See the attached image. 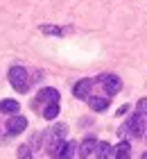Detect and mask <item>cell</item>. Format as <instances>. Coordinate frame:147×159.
I'll return each instance as SVG.
<instances>
[{"mask_svg":"<svg viewBox=\"0 0 147 159\" xmlns=\"http://www.w3.org/2000/svg\"><path fill=\"white\" fill-rule=\"evenodd\" d=\"M95 148H97V141L93 139V136H88V139L82 141V146H79V157H95Z\"/></svg>","mask_w":147,"mask_h":159,"instance_id":"7","label":"cell"},{"mask_svg":"<svg viewBox=\"0 0 147 159\" xmlns=\"http://www.w3.org/2000/svg\"><path fill=\"white\" fill-rule=\"evenodd\" d=\"M91 86H93V80H79V82L72 86V96L79 98V100L88 98V91H91Z\"/></svg>","mask_w":147,"mask_h":159,"instance_id":"6","label":"cell"},{"mask_svg":"<svg viewBox=\"0 0 147 159\" xmlns=\"http://www.w3.org/2000/svg\"><path fill=\"white\" fill-rule=\"evenodd\" d=\"M97 80L102 82V86H104L106 93H118L122 89V82H120V77H118V75H102Z\"/></svg>","mask_w":147,"mask_h":159,"instance_id":"5","label":"cell"},{"mask_svg":"<svg viewBox=\"0 0 147 159\" xmlns=\"http://www.w3.org/2000/svg\"><path fill=\"white\" fill-rule=\"evenodd\" d=\"M39 100L41 102H59V91L48 86V89H41L39 91Z\"/></svg>","mask_w":147,"mask_h":159,"instance_id":"10","label":"cell"},{"mask_svg":"<svg viewBox=\"0 0 147 159\" xmlns=\"http://www.w3.org/2000/svg\"><path fill=\"white\" fill-rule=\"evenodd\" d=\"M25 129H27V118H25V116H18V114H14V116L7 118V132H9L11 136L25 132Z\"/></svg>","mask_w":147,"mask_h":159,"instance_id":"3","label":"cell"},{"mask_svg":"<svg viewBox=\"0 0 147 159\" xmlns=\"http://www.w3.org/2000/svg\"><path fill=\"white\" fill-rule=\"evenodd\" d=\"M16 155L18 157H32V148H29V146H20Z\"/></svg>","mask_w":147,"mask_h":159,"instance_id":"15","label":"cell"},{"mask_svg":"<svg viewBox=\"0 0 147 159\" xmlns=\"http://www.w3.org/2000/svg\"><path fill=\"white\" fill-rule=\"evenodd\" d=\"M0 111L7 114V116H9V114H18L20 105L16 102V100H2V102H0Z\"/></svg>","mask_w":147,"mask_h":159,"instance_id":"12","label":"cell"},{"mask_svg":"<svg viewBox=\"0 0 147 159\" xmlns=\"http://www.w3.org/2000/svg\"><path fill=\"white\" fill-rule=\"evenodd\" d=\"M118 134H120V136L131 134L134 139H141V136L145 134V125H143V116H141V111H138L136 116H131V118H129V123H127V125H122Z\"/></svg>","mask_w":147,"mask_h":159,"instance_id":"2","label":"cell"},{"mask_svg":"<svg viewBox=\"0 0 147 159\" xmlns=\"http://www.w3.org/2000/svg\"><path fill=\"white\" fill-rule=\"evenodd\" d=\"M9 84H11L18 93H25V91L29 89L27 70H25L23 66H11V68H9Z\"/></svg>","mask_w":147,"mask_h":159,"instance_id":"1","label":"cell"},{"mask_svg":"<svg viewBox=\"0 0 147 159\" xmlns=\"http://www.w3.org/2000/svg\"><path fill=\"white\" fill-rule=\"evenodd\" d=\"M59 114V102H45V107H43V114L41 116L45 120H54Z\"/></svg>","mask_w":147,"mask_h":159,"instance_id":"11","label":"cell"},{"mask_svg":"<svg viewBox=\"0 0 147 159\" xmlns=\"http://www.w3.org/2000/svg\"><path fill=\"white\" fill-rule=\"evenodd\" d=\"M66 125H54L52 129L48 132V152H52V150L57 148V143L59 141H63V136H66Z\"/></svg>","mask_w":147,"mask_h":159,"instance_id":"4","label":"cell"},{"mask_svg":"<svg viewBox=\"0 0 147 159\" xmlns=\"http://www.w3.org/2000/svg\"><path fill=\"white\" fill-rule=\"evenodd\" d=\"M88 107L93 111H104L109 107V98H100V96H88Z\"/></svg>","mask_w":147,"mask_h":159,"instance_id":"9","label":"cell"},{"mask_svg":"<svg viewBox=\"0 0 147 159\" xmlns=\"http://www.w3.org/2000/svg\"><path fill=\"white\" fill-rule=\"evenodd\" d=\"M127 109H129V105H122V107H120V109H118V116H120V114H124V111H127Z\"/></svg>","mask_w":147,"mask_h":159,"instance_id":"17","label":"cell"},{"mask_svg":"<svg viewBox=\"0 0 147 159\" xmlns=\"http://www.w3.org/2000/svg\"><path fill=\"white\" fill-rule=\"evenodd\" d=\"M131 155V146L127 141H122V143H118V146L111 150V155H109V159H127Z\"/></svg>","mask_w":147,"mask_h":159,"instance_id":"8","label":"cell"},{"mask_svg":"<svg viewBox=\"0 0 147 159\" xmlns=\"http://www.w3.org/2000/svg\"><path fill=\"white\" fill-rule=\"evenodd\" d=\"M111 146H109V143L106 141H100L97 143V148H95V157H100V159H106L109 155H111Z\"/></svg>","mask_w":147,"mask_h":159,"instance_id":"13","label":"cell"},{"mask_svg":"<svg viewBox=\"0 0 147 159\" xmlns=\"http://www.w3.org/2000/svg\"><path fill=\"white\" fill-rule=\"evenodd\" d=\"M41 32L50 34V37H61L63 34V30H59V27H54V25H41Z\"/></svg>","mask_w":147,"mask_h":159,"instance_id":"14","label":"cell"},{"mask_svg":"<svg viewBox=\"0 0 147 159\" xmlns=\"http://www.w3.org/2000/svg\"><path fill=\"white\" fill-rule=\"evenodd\" d=\"M143 159H147V152H143Z\"/></svg>","mask_w":147,"mask_h":159,"instance_id":"18","label":"cell"},{"mask_svg":"<svg viewBox=\"0 0 147 159\" xmlns=\"http://www.w3.org/2000/svg\"><path fill=\"white\" fill-rule=\"evenodd\" d=\"M138 111H141V114H147V98L138 100Z\"/></svg>","mask_w":147,"mask_h":159,"instance_id":"16","label":"cell"}]
</instances>
